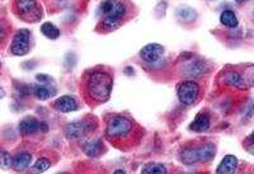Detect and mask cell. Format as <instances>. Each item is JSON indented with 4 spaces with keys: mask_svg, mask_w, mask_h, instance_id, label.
Instances as JSON below:
<instances>
[{
    "mask_svg": "<svg viewBox=\"0 0 254 174\" xmlns=\"http://www.w3.org/2000/svg\"><path fill=\"white\" fill-rule=\"evenodd\" d=\"M247 151H248L249 154H252L254 157V140L249 142L248 145H247Z\"/></svg>",
    "mask_w": 254,
    "mask_h": 174,
    "instance_id": "obj_27",
    "label": "cell"
},
{
    "mask_svg": "<svg viewBox=\"0 0 254 174\" xmlns=\"http://www.w3.org/2000/svg\"><path fill=\"white\" fill-rule=\"evenodd\" d=\"M84 153L90 158H97L103 153V145L101 140H90L83 146Z\"/></svg>",
    "mask_w": 254,
    "mask_h": 174,
    "instance_id": "obj_18",
    "label": "cell"
},
{
    "mask_svg": "<svg viewBox=\"0 0 254 174\" xmlns=\"http://www.w3.org/2000/svg\"><path fill=\"white\" fill-rule=\"evenodd\" d=\"M36 79H37L38 81H41V83H44V84H50L49 81L51 80V78L47 75H37L36 76Z\"/></svg>",
    "mask_w": 254,
    "mask_h": 174,
    "instance_id": "obj_26",
    "label": "cell"
},
{
    "mask_svg": "<svg viewBox=\"0 0 254 174\" xmlns=\"http://www.w3.org/2000/svg\"><path fill=\"white\" fill-rule=\"evenodd\" d=\"M113 88V78L108 71L93 69L84 78V90L87 96L97 103H104L110 99Z\"/></svg>",
    "mask_w": 254,
    "mask_h": 174,
    "instance_id": "obj_1",
    "label": "cell"
},
{
    "mask_svg": "<svg viewBox=\"0 0 254 174\" xmlns=\"http://www.w3.org/2000/svg\"><path fill=\"white\" fill-rule=\"evenodd\" d=\"M32 163V155L27 151L23 153H18L14 158H13V168L14 171L20 172L28 168Z\"/></svg>",
    "mask_w": 254,
    "mask_h": 174,
    "instance_id": "obj_17",
    "label": "cell"
},
{
    "mask_svg": "<svg viewBox=\"0 0 254 174\" xmlns=\"http://www.w3.org/2000/svg\"><path fill=\"white\" fill-rule=\"evenodd\" d=\"M31 92L38 101H46V99L51 98V97L55 94V90L51 89L49 85L44 84V83L31 87Z\"/></svg>",
    "mask_w": 254,
    "mask_h": 174,
    "instance_id": "obj_16",
    "label": "cell"
},
{
    "mask_svg": "<svg viewBox=\"0 0 254 174\" xmlns=\"http://www.w3.org/2000/svg\"><path fill=\"white\" fill-rule=\"evenodd\" d=\"M165 49L159 44H149L145 47H142L140 51V58L146 62V64L155 65L159 61H162L164 56Z\"/></svg>",
    "mask_w": 254,
    "mask_h": 174,
    "instance_id": "obj_9",
    "label": "cell"
},
{
    "mask_svg": "<svg viewBox=\"0 0 254 174\" xmlns=\"http://www.w3.org/2000/svg\"><path fill=\"white\" fill-rule=\"evenodd\" d=\"M220 22H221L222 26L228 27V28H237L238 24H239L237 14L233 10H229V9L228 10H224L220 14Z\"/></svg>",
    "mask_w": 254,
    "mask_h": 174,
    "instance_id": "obj_19",
    "label": "cell"
},
{
    "mask_svg": "<svg viewBox=\"0 0 254 174\" xmlns=\"http://www.w3.org/2000/svg\"><path fill=\"white\" fill-rule=\"evenodd\" d=\"M215 153H216V148L212 144H206L201 146V163H207L211 159H214Z\"/></svg>",
    "mask_w": 254,
    "mask_h": 174,
    "instance_id": "obj_22",
    "label": "cell"
},
{
    "mask_svg": "<svg viewBox=\"0 0 254 174\" xmlns=\"http://www.w3.org/2000/svg\"><path fill=\"white\" fill-rule=\"evenodd\" d=\"M13 167V159L12 157L8 154V153H1V168L3 169H8Z\"/></svg>",
    "mask_w": 254,
    "mask_h": 174,
    "instance_id": "obj_25",
    "label": "cell"
},
{
    "mask_svg": "<svg viewBox=\"0 0 254 174\" xmlns=\"http://www.w3.org/2000/svg\"><path fill=\"white\" fill-rule=\"evenodd\" d=\"M115 173H125V171H122V169H117V171H115Z\"/></svg>",
    "mask_w": 254,
    "mask_h": 174,
    "instance_id": "obj_29",
    "label": "cell"
},
{
    "mask_svg": "<svg viewBox=\"0 0 254 174\" xmlns=\"http://www.w3.org/2000/svg\"><path fill=\"white\" fill-rule=\"evenodd\" d=\"M31 50V35L29 31L26 28L19 29L14 35L10 45V54L14 56H24L29 53Z\"/></svg>",
    "mask_w": 254,
    "mask_h": 174,
    "instance_id": "obj_8",
    "label": "cell"
},
{
    "mask_svg": "<svg viewBox=\"0 0 254 174\" xmlns=\"http://www.w3.org/2000/svg\"><path fill=\"white\" fill-rule=\"evenodd\" d=\"M132 130L133 122L128 117L117 115V116L111 117L108 121L107 127H106V136L111 141H119V140H124L130 136L132 134Z\"/></svg>",
    "mask_w": 254,
    "mask_h": 174,
    "instance_id": "obj_3",
    "label": "cell"
},
{
    "mask_svg": "<svg viewBox=\"0 0 254 174\" xmlns=\"http://www.w3.org/2000/svg\"><path fill=\"white\" fill-rule=\"evenodd\" d=\"M210 116L202 111V112H199V114L194 117V119L192 121V123H190V128L192 131H194V132H205V131H207L208 128H210Z\"/></svg>",
    "mask_w": 254,
    "mask_h": 174,
    "instance_id": "obj_12",
    "label": "cell"
},
{
    "mask_svg": "<svg viewBox=\"0 0 254 174\" xmlns=\"http://www.w3.org/2000/svg\"><path fill=\"white\" fill-rule=\"evenodd\" d=\"M15 10L18 15L28 23H36L42 18V10L36 0H17Z\"/></svg>",
    "mask_w": 254,
    "mask_h": 174,
    "instance_id": "obj_6",
    "label": "cell"
},
{
    "mask_svg": "<svg viewBox=\"0 0 254 174\" xmlns=\"http://www.w3.org/2000/svg\"><path fill=\"white\" fill-rule=\"evenodd\" d=\"M240 90H246L254 87V65H248L240 71Z\"/></svg>",
    "mask_w": 254,
    "mask_h": 174,
    "instance_id": "obj_15",
    "label": "cell"
},
{
    "mask_svg": "<svg viewBox=\"0 0 254 174\" xmlns=\"http://www.w3.org/2000/svg\"><path fill=\"white\" fill-rule=\"evenodd\" d=\"M50 166H51V163H50L46 158H41V159H38L37 162H36V164L33 166L32 171L42 173V172H46L47 169L50 168Z\"/></svg>",
    "mask_w": 254,
    "mask_h": 174,
    "instance_id": "obj_24",
    "label": "cell"
},
{
    "mask_svg": "<svg viewBox=\"0 0 254 174\" xmlns=\"http://www.w3.org/2000/svg\"><path fill=\"white\" fill-rule=\"evenodd\" d=\"M238 4H243V3H246V1H248V0H235Z\"/></svg>",
    "mask_w": 254,
    "mask_h": 174,
    "instance_id": "obj_28",
    "label": "cell"
},
{
    "mask_svg": "<svg viewBox=\"0 0 254 174\" xmlns=\"http://www.w3.org/2000/svg\"><path fill=\"white\" fill-rule=\"evenodd\" d=\"M142 173L164 174L167 173V168L163 164H159V163H150V164H146V167L142 168Z\"/></svg>",
    "mask_w": 254,
    "mask_h": 174,
    "instance_id": "obj_23",
    "label": "cell"
},
{
    "mask_svg": "<svg viewBox=\"0 0 254 174\" xmlns=\"http://www.w3.org/2000/svg\"><path fill=\"white\" fill-rule=\"evenodd\" d=\"M41 32H42L45 37L50 38V40H58L61 35L60 29L52 23H50V22H46V23L41 26Z\"/></svg>",
    "mask_w": 254,
    "mask_h": 174,
    "instance_id": "obj_21",
    "label": "cell"
},
{
    "mask_svg": "<svg viewBox=\"0 0 254 174\" xmlns=\"http://www.w3.org/2000/svg\"><path fill=\"white\" fill-rule=\"evenodd\" d=\"M179 71L187 78H199L210 71V66L201 58L187 55L183 58L182 62H179Z\"/></svg>",
    "mask_w": 254,
    "mask_h": 174,
    "instance_id": "obj_4",
    "label": "cell"
},
{
    "mask_svg": "<svg viewBox=\"0 0 254 174\" xmlns=\"http://www.w3.org/2000/svg\"><path fill=\"white\" fill-rule=\"evenodd\" d=\"M102 19V28L104 31H115L124 22L127 14V8L122 1L119 0H103L99 5Z\"/></svg>",
    "mask_w": 254,
    "mask_h": 174,
    "instance_id": "obj_2",
    "label": "cell"
},
{
    "mask_svg": "<svg viewBox=\"0 0 254 174\" xmlns=\"http://www.w3.org/2000/svg\"><path fill=\"white\" fill-rule=\"evenodd\" d=\"M238 166H239V163H238L237 157H234V155H226V157H224V159L221 160V163H220L219 168L216 169V173H235L238 169Z\"/></svg>",
    "mask_w": 254,
    "mask_h": 174,
    "instance_id": "obj_14",
    "label": "cell"
},
{
    "mask_svg": "<svg viewBox=\"0 0 254 174\" xmlns=\"http://www.w3.org/2000/svg\"><path fill=\"white\" fill-rule=\"evenodd\" d=\"M95 121L92 118H83L79 121H74L65 127V136L69 140H78L92 134L95 130Z\"/></svg>",
    "mask_w": 254,
    "mask_h": 174,
    "instance_id": "obj_7",
    "label": "cell"
},
{
    "mask_svg": "<svg viewBox=\"0 0 254 174\" xmlns=\"http://www.w3.org/2000/svg\"><path fill=\"white\" fill-rule=\"evenodd\" d=\"M201 88L192 79L182 80L177 87V96L183 106H193L199 98Z\"/></svg>",
    "mask_w": 254,
    "mask_h": 174,
    "instance_id": "obj_5",
    "label": "cell"
},
{
    "mask_svg": "<svg viewBox=\"0 0 254 174\" xmlns=\"http://www.w3.org/2000/svg\"><path fill=\"white\" fill-rule=\"evenodd\" d=\"M42 127H45L47 130V126L45 125V122H40L35 117H26L20 121L19 123V132L22 135H31L35 134L37 131L42 130Z\"/></svg>",
    "mask_w": 254,
    "mask_h": 174,
    "instance_id": "obj_10",
    "label": "cell"
},
{
    "mask_svg": "<svg viewBox=\"0 0 254 174\" xmlns=\"http://www.w3.org/2000/svg\"><path fill=\"white\" fill-rule=\"evenodd\" d=\"M54 107L63 114H70L74 111L79 110V103L74 97L71 96H63L59 99H56L54 103Z\"/></svg>",
    "mask_w": 254,
    "mask_h": 174,
    "instance_id": "obj_11",
    "label": "cell"
},
{
    "mask_svg": "<svg viewBox=\"0 0 254 174\" xmlns=\"http://www.w3.org/2000/svg\"><path fill=\"white\" fill-rule=\"evenodd\" d=\"M181 162L186 166H194L197 163H201V148H188L183 150Z\"/></svg>",
    "mask_w": 254,
    "mask_h": 174,
    "instance_id": "obj_13",
    "label": "cell"
},
{
    "mask_svg": "<svg viewBox=\"0 0 254 174\" xmlns=\"http://www.w3.org/2000/svg\"><path fill=\"white\" fill-rule=\"evenodd\" d=\"M222 81L225 83L229 87H234L240 89V83H242V79H240V71L238 70H230V71H226L224 75H222Z\"/></svg>",
    "mask_w": 254,
    "mask_h": 174,
    "instance_id": "obj_20",
    "label": "cell"
}]
</instances>
